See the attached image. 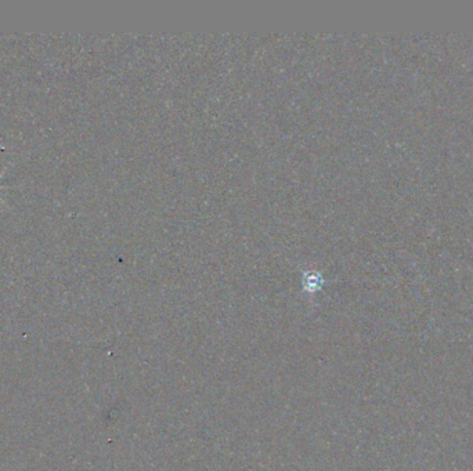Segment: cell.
<instances>
[{"label":"cell","mask_w":473,"mask_h":471,"mask_svg":"<svg viewBox=\"0 0 473 471\" xmlns=\"http://www.w3.org/2000/svg\"><path fill=\"white\" fill-rule=\"evenodd\" d=\"M0 190H2V186H0Z\"/></svg>","instance_id":"1"}]
</instances>
